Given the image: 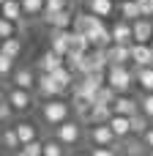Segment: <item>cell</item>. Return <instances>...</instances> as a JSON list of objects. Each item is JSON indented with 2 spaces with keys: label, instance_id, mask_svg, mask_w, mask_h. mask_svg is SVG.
<instances>
[{
  "label": "cell",
  "instance_id": "1",
  "mask_svg": "<svg viewBox=\"0 0 153 156\" xmlns=\"http://www.w3.org/2000/svg\"><path fill=\"white\" fill-rule=\"evenodd\" d=\"M68 112H71V107L60 99H47V104L41 107V118L49 126H60L63 121H68Z\"/></svg>",
  "mask_w": 153,
  "mask_h": 156
},
{
  "label": "cell",
  "instance_id": "2",
  "mask_svg": "<svg viewBox=\"0 0 153 156\" xmlns=\"http://www.w3.org/2000/svg\"><path fill=\"white\" fill-rule=\"evenodd\" d=\"M131 82H137V74H131L129 66H110L107 69V85H112L118 93H126L131 88Z\"/></svg>",
  "mask_w": 153,
  "mask_h": 156
},
{
  "label": "cell",
  "instance_id": "3",
  "mask_svg": "<svg viewBox=\"0 0 153 156\" xmlns=\"http://www.w3.org/2000/svg\"><path fill=\"white\" fill-rule=\"evenodd\" d=\"M49 49H55L57 55H68V49H71V27L68 30H60V27H52V33H49Z\"/></svg>",
  "mask_w": 153,
  "mask_h": 156
},
{
  "label": "cell",
  "instance_id": "4",
  "mask_svg": "<svg viewBox=\"0 0 153 156\" xmlns=\"http://www.w3.org/2000/svg\"><path fill=\"white\" fill-rule=\"evenodd\" d=\"M36 88H38V93L44 96V99H57L60 93H63V88H60V82L49 74V71H41V77L36 80Z\"/></svg>",
  "mask_w": 153,
  "mask_h": 156
},
{
  "label": "cell",
  "instance_id": "5",
  "mask_svg": "<svg viewBox=\"0 0 153 156\" xmlns=\"http://www.w3.org/2000/svg\"><path fill=\"white\" fill-rule=\"evenodd\" d=\"M55 137H57L63 145H74V143H79V137H82L79 123H77V121H63L60 126H55Z\"/></svg>",
  "mask_w": 153,
  "mask_h": 156
},
{
  "label": "cell",
  "instance_id": "6",
  "mask_svg": "<svg viewBox=\"0 0 153 156\" xmlns=\"http://www.w3.org/2000/svg\"><path fill=\"white\" fill-rule=\"evenodd\" d=\"M90 140H93V145H107V148H112L115 140H118V134L112 132L110 123H93V126H90Z\"/></svg>",
  "mask_w": 153,
  "mask_h": 156
},
{
  "label": "cell",
  "instance_id": "7",
  "mask_svg": "<svg viewBox=\"0 0 153 156\" xmlns=\"http://www.w3.org/2000/svg\"><path fill=\"white\" fill-rule=\"evenodd\" d=\"M107 58H110V66H129L131 63V44H110Z\"/></svg>",
  "mask_w": 153,
  "mask_h": 156
},
{
  "label": "cell",
  "instance_id": "8",
  "mask_svg": "<svg viewBox=\"0 0 153 156\" xmlns=\"http://www.w3.org/2000/svg\"><path fill=\"white\" fill-rule=\"evenodd\" d=\"M131 63L140 69V66H153V47L151 44H140L134 41L131 44Z\"/></svg>",
  "mask_w": 153,
  "mask_h": 156
},
{
  "label": "cell",
  "instance_id": "9",
  "mask_svg": "<svg viewBox=\"0 0 153 156\" xmlns=\"http://www.w3.org/2000/svg\"><path fill=\"white\" fill-rule=\"evenodd\" d=\"M110 30H112V41H115V44H134V27H131L129 19L115 22Z\"/></svg>",
  "mask_w": 153,
  "mask_h": 156
},
{
  "label": "cell",
  "instance_id": "10",
  "mask_svg": "<svg viewBox=\"0 0 153 156\" xmlns=\"http://www.w3.org/2000/svg\"><path fill=\"white\" fill-rule=\"evenodd\" d=\"M131 27H134V41H140V44H151V38H153V19L140 16V19L131 22Z\"/></svg>",
  "mask_w": 153,
  "mask_h": 156
},
{
  "label": "cell",
  "instance_id": "11",
  "mask_svg": "<svg viewBox=\"0 0 153 156\" xmlns=\"http://www.w3.org/2000/svg\"><path fill=\"white\" fill-rule=\"evenodd\" d=\"M5 99H8V104L14 107V112H25V110H30V104H33L30 90H25V88H14Z\"/></svg>",
  "mask_w": 153,
  "mask_h": 156
},
{
  "label": "cell",
  "instance_id": "12",
  "mask_svg": "<svg viewBox=\"0 0 153 156\" xmlns=\"http://www.w3.org/2000/svg\"><path fill=\"white\" fill-rule=\"evenodd\" d=\"M44 22H47L49 27L68 30V27H74V14H71L68 8H63V11H57V14H44Z\"/></svg>",
  "mask_w": 153,
  "mask_h": 156
},
{
  "label": "cell",
  "instance_id": "13",
  "mask_svg": "<svg viewBox=\"0 0 153 156\" xmlns=\"http://www.w3.org/2000/svg\"><path fill=\"white\" fill-rule=\"evenodd\" d=\"M112 112H118V115H134V112H140V101H134L126 93H118V99L112 101Z\"/></svg>",
  "mask_w": 153,
  "mask_h": 156
},
{
  "label": "cell",
  "instance_id": "14",
  "mask_svg": "<svg viewBox=\"0 0 153 156\" xmlns=\"http://www.w3.org/2000/svg\"><path fill=\"white\" fill-rule=\"evenodd\" d=\"M63 63H66V58H63V55H57L55 49H47V52L41 55V60H38V69L52 74V71H55V69H60Z\"/></svg>",
  "mask_w": 153,
  "mask_h": 156
},
{
  "label": "cell",
  "instance_id": "15",
  "mask_svg": "<svg viewBox=\"0 0 153 156\" xmlns=\"http://www.w3.org/2000/svg\"><path fill=\"white\" fill-rule=\"evenodd\" d=\"M110 126H112V132L118 134V140L134 134V132H131V118H129V115H118V112H115V115L110 118Z\"/></svg>",
  "mask_w": 153,
  "mask_h": 156
},
{
  "label": "cell",
  "instance_id": "16",
  "mask_svg": "<svg viewBox=\"0 0 153 156\" xmlns=\"http://www.w3.org/2000/svg\"><path fill=\"white\" fill-rule=\"evenodd\" d=\"M0 14H3L5 19H11V22H19V19L25 16V8H22V0H5V3L0 5Z\"/></svg>",
  "mask_w": 153,
  "mask_h": 156
},
{
  "label": "cell",
  "instance_id": "17",
  "mask_svg": "<svg viewBox=\"0 0 153 156\" xmlns=\"http://www.w3.org/2000/svg\"><path fill=\"white\" fill-rule=\"evenodd\" d=\"M88 11L96 14V16H101V19H107L115 11V0H88Z\"/></svg>",
  "mask_w": 153,
  "mask_h": 156
},
{
  "label": "cell",
  "instance_id": "18",
  "mask_svg": "<svg viewBox=\"0 0 153 156\" xmlns=\"http://www.w3.org/2000/svg\"><path fill=\"white\" fill-rule=\"evenodd\" d=\"M11 82H14V88H25V90H30V88L36 85V77H33L30 69H16L14 77H11Z\"/></svg>",
  "mask_w": 153,
  "mask_h": 156
},
{
  "label": "cell",
  "instance_id": "19",
  "mask_svg": "<svg viewBox=\"0 0 153 156\" xmlns=\"http://www.w3.org/2000/svg\"><path fill=\"white\" fill-rule=\"evenodd\" d=\"M112 104H93V112H90V123H110L112 118Z\"/></svg>",
  "mask_w": 153,
  "mask_h": 156
},
{
  "label": "cell",
  "instance_id": "20",
  "mask_svg": "<svg viewBox=\"0 0 153 156\" xmlns=\"http://www.w3.org/2000/svg\"><path fill=\"white\" fill-rule=\"evenodd\" d=\"M120 16L123 19H129V22H134V19H140L142 16V11H140V3L137 0H120Z\"/></svg>",
  "mask_w": 153,
  "mask_h": 156
},
{
  "label": "cell",
  "instance_id": "21",
  "mask_svg": "<svg viewBox=\"0 0 153 156\" xmlns=\"http://www.w3.org/2000/svg\"><path fill=\"white\" fill-rule=\"evenodd\" d=\"M137 85H140L145 93L153 90V66H140V69H137Z\"/></svg>",
  "mask_w": 153,
  "mask_h": 156
},
{
  "label": "cell",
  "instance_id": "22",
  "mask_svg": "<svg viewBox=\"0 0 153 156\" xmlns=\"http://www.w3.org/2000/svg\"><path fill=\"white\" fill-rule=\"evenodd\" d=\"M71 49H79V52H90V49H93V44H90L88 33H82V30H71Z\"/></svg>",
  "mask_w": 153,
  "mask_h": 156
},
{
  "label": "cell",
  "instance_id": "23",
  "mask_svg": "<svg viewBox=\"0 0 153 156\" xmlns=\"http://www.w3.org/2000/svg\"><path fill=\"white\" fill-rule=\"evenodd\" d=\"M52 77H55V80L60 82V88L66 90V88H71V82H74V69L63 63L60 69H55V71H52Z\"/></svg>",
  "mask_w": 153,
  "mask_h": 156
},
{
  "label": "cell",
  "instance_id": "24",
  "mask_svg": "<svg viewBox=\"0 0 153 156\" xmlns=\"http://www.w3.org/2000/svg\"><path fill=\"white\" fill-rule=\"evenodd\" d=\"M115 99H118V90L112 85H101L96 90V96H93V104H112Z\"/></svg>",
  "mask_w": 153,
  "mask_h": 156
},
{
  "label": "cell",
  "instance_id": "25",
  "mask_svg": "<svg viewBox=\"0 0 153 156\" xmlns=\"http://www.w3.org/2000/svg\"><path fill=\"white\" fill-rule=\"evenodd\" d=\"M129 118H131V132H134V134H145V132L151 129V123H148L151 118H148L142 110H140V112H134V115H129Z\"/></svg>",
  "mask_w": 153,
  "mask_h": 156
},
{
  "label": "cell",
  "instance_id": "26",
  "mask_svg": "<svg viewBox=\"0 0 153 156\" xmlns=\"http://www.w3.org/2000/svg\"><path fill=\"white\" fill-rule=\"evenodd\" d=\"M0 52L11 55V58H19V52H22V41H19L16 36H11V38H3V41H0Z\"/></svg>",
  "mask_w": 153,
  "mask_h": 156
},
{
  "label": "cell",
  "instance_id": "27",
  "mask_svg": "<svg viewBox=\"0 0 153 156\" xmlns=\"http://www.w3.org/2000/svg\"><path fill=\"white\" fill-rule=\"evenodd\" d=\"M16 134H19L22 145H25V143H33V140H36V126L27 123V121H22V123H16Z\"/></svg>",
  "mask_w": 153,
  "mask_h": 156
},
{
  "label": "cell",
  "instance_id": "28",
  "mask_svg": "<svg viewBox=\"0 0 153 156\" xmlns=\"http://www.w3.org/2000/svg\"><path fill=\"white\" fill-rule=\"evenodd\" d=\"M3 143H5V148H14V151L22 148V140H19V134H16V126H11V129L3 132Z\"/></svg>",
  "mask_w": 153,
  "mask_h": 156
},
{
  "label": "cell",
  "instance_id": "29",
  "mask_svg": "<svg viewBox=\"0 0 153 156\" xmlns=\"http://www.w3.org/2000/svg\"><path fill=\"white\" fill-rule=\"evenodd\" d=\"M44 3H47V0H22L25 16H38V14H44Z\"/></svg>",
  "mask_w": 153,
  "mask_h": 156
},
{
  "label": "cell",
  "instance_id": "30",
  "mask_svg": "<svg viewBox=\"0 0 153 156\" xmlns=\"http://www.w3.org/2000/svg\"><path fill=\"white\" fill-rule=\"evenodd\" d=\"M14 25H16V22H11V19H5V16L0 14V41H3V38H11V36H14V30H16Z\"/></svg>",
  "mask_w": 153,
  "mask_h": 156
},
{
  "label": "cell",
  "instance_id": "31",
  "mask_svg": "<svg viewBox=\"0 0 153 156\" xmlns=\"http://www.w3.org/2000/svg\"><path fill=\"white\" fill-rule=\"evenodd\" d=\"M63 8H68V0H47L44 3V14H57V11H63ZM41 14V16H44Z\"/></svg>",
  "mask_w": 153,
  "mask_h": 156
},
{
  "label": "cell",
  "instance_id": "32",
  "mask_svg": "<svg viewBox=\"0 0 153 156\" xmlns=\"http://www.w3.org/2000/svg\"><path fill=\"white\" fill-rule=\"evenodd\" d=\"M19 151H25L27 156H44V143H38V140H33V143H25Z\"/></svg>",
  "mask_w": 153,
  "mask_h": 156
},
{
  "label": "cell",
  "instance_id": "33",
  "mask_svg": "<svg viewBox=\"0 0 153 156\" xmlns=\"http://www.w3.org/2000/svg\"><path fill=\"white\" fill-rule=\"evenodd\" d=\"M44 156H63V143H60V140L44 143Z\"/></svg>",
  "mask_w": 153,
  "mask_h": 156
},
{
  "label": "cell",
  "instance_id": "34",
  "mask_svg": "<svg viewBox=\"0 0 153 156\" xmlns=\"http://www.w3.org/2000/svg\"><path fill=\"white\" fill-rule=\"evenodd\" d=\"M14 60H16V58H11V55L0 52V77H5V74L14 69Z\"/></svg>",
  "mask_w": 153,
  "mask_h": 156
},
{
  "label": "cell",
  "instance_id": "35",
  "mask_svg": "<svg viewBox=\"0 0 153 156\" xmlns=\"http://www.w3.org/2000/svg\"><path fill=\"white\" fill-rule=\"evenodd\" d=\"M140 110H142L148 118H153V90H151V93H145V96L140 99Z\"/></svg>",
  "mask_w": 153,
  "mask_h": 156
},
{
  "label": "cell",
  "instance_id": "36",
  "mask_svg": "<svg viewBox=\"0 0 153 156\" xmlns=\"http://www.w3.org/2000/svg\"><path fill=\"white\" fill-rule=\"evenodd\" d=\"M11 115H14V107L8 104V99H3L0 101V121H8Z\"/></svg>",
  "mask_w": 153,
  "mask_h": 156
},
{
  "label": "cell",
  "instance_id": "37",
  "mask_svg": "<svg viewBox=\"0 0 153 156\" xmlns=\"http://www.w3.org/2000/svg\"><path fill=\"white\" fill-rule=\"evenodd\" d=\"M137 3H140V11H142V16L153 19V0H137Z\"/></svg>",
  "mask_w": 153,
  "mask_h": 156
},
{
  "label": "cell",
  "instance_id": "38",
  "mask_svg": "<svg viewBox=\"0 0 153 156\" xmlns=\"http://www.w3.org/2000/svg\"><path fill=\"white\" fill-rule=\"evenodd\" d=\"M90 156H115V151L107 148V145H96V148L90 151Z\"/></svg>",
  "mask_w": 153,
  "mask_h": 156
},
{
  "label": "cell",
  "instance_id": "39",
  "mask_svg": "<svg viewBox=\"0 0 153 156\" xmlns=\"http://www.w3.org/2000/svg\"><path fill=\"white\" fill-rule=\"evenodd\" d=\"M126 148H129V151H126L129 156H140L145 151V143H131V145H126Z\"/></svg>",
  "mask_w": 153,
  "mask_h": 156
},
{
  "label": "cell",
  "instance_id": "40",
  "mask_svg": "<svg viewBox=\"0 0 153 156\" xmlns=\"http://www.w3.org/2000/svg\"><path fill=\"white\" fill-rule=\"evenodd\" d=\"M142 143H145V148H151V151H153V126L142 134Z\"/></svg>",
  "mask_w": 153,
  "mask_h": 156
},
{
  "label": "cell",
  "instance_id": "41",
  "mask_svg": "<svg viewBox=\"0 0 153 156\" xmlns=\"http://www.w3.org/2000/svg\"><path fill=\"white\" fill-rule=\"evenodd\" d=\"M14 156H27V154H25V151H16V154H14Z\"/></svg>",
  "mask_w": 153,
  "mask_h": 156
},
{
  "label": "cell",
  "instance_id": "42",
  "mask_svg": "<svg viewBox=\"0 0 153 156\" xmlns=\"http://www.w3.org/2000/svg\"><path fill=\"white\" fill-rule=\"evenodd\" d=\"M74 156H90V154H74Z\"/></svg>",
  "mask_w": 153,
  "mask_h": 156
},
{
  "label": "cell",
  "instance_id": "43",
  "mask_svg": "<svg viewBox=\"0 0 153 156\" xmlns=\"http://www.w3.org/2000/svg\"><path fill=\"white\" fill-rule=\"evenodd\" d=\"M3 3H5V0H0V5H3Z\"/></svg>",
  "mask_w": 153,
  "mask_h": 156
},
{
  "label": "cell",
  "instance_id": "44",
  "mask_svg": "<svg viewBox=\"0 0 153 156\" xmlns=\"http://www.w3.org/2000/svg\"><path fill=\"white\" fill-rule=\"evenodd\" d=\"M151 47H153V38H151Z\"/></svg>",
  "mask_w": 153,
  "mask_h": 156
}]
</instances>
